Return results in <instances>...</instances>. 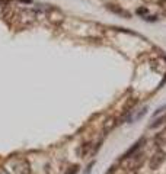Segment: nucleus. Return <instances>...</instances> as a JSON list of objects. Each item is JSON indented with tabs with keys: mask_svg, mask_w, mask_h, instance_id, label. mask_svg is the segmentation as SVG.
<instances>
[{
	"mask_svg": "<svg viewBox=\"0 0 166 174\" xmlns=\"http://www.w3.org/2000/svg\"><path fill=\"white\" fill-rule=\"evenodd\" d=\"M93 164H95V161H92V162H90V164H89V167H88V170L85 171V174H89V173H90V170H92V167H93Z\"/></svg>",
	"mask_w": 166,
	"mask_h": 174,
	"instance_id": "obj_11",
	"label": "nucleus"
},
{
	"mask_svg": "<svg viewBox=\"0 0 166 174\" xmlns=\"http://www.w3.org/2000/svg\"><path fill=\"white\" fill-rule=\"evenodd\" d=\"M13 168L18 174H29L31 173V168H29V164L25 161V160H16L15 164H13Z\"/></svg>",
	"mask_w": 166,
	"mask_h": 174,
	"instance_id": "obj_2",
	"label": "nucleus"
},
{
	"mask_svg": "<svg viewBox=\"0 0 166 174\" xmlns=\"http://www.w3.org/2000/svg\"><path fill=\"white\" fill-rule=\"evenodd\" d=\"M73 173H77V167H73V170H70L68 173H66V174H73Z\"/></svg>",
	"mask_w": 166,
	"mask_h": 174,
	"instance_id": "obj_12",
	"label": "nucleus"
},
{
	"mask_svg": "<svg viewBox=\"0 0 166 174\" xmlns=\"http://www.w3.org/2000/svg\"><path fill=\"white\" fill-rule=\"evenodd\" d=\"M165 158H166L165 151H162V149H159L158 153H154V154H153V157L150 158L149 167L152 168V170H156L158 167H160V166H162V162L165 161Z\"/></svg>",
	"mask_w": 166,
	"mask_h": 174,
	"instance_id": "obj_1",
	"label": "nucleus"
},
{
	"mask_svg": "<svg viewBox=\"0 0 166 174\" xmlns=\"http://www.w3.org/2000/svg\"><path fill=\"white\" fill-rule=\"evenodd\" d=\"M114 126H115V119L114 118H112V119H108L107 123H105V132H108L109 129H112Z\"/></svg>",
	"mask_w": 166,
	"mask_h": 174,
	"instance_id": "obj_6",
	"label": "nucleus"
},
{
	"mask_svg": "<svg viewBox=\"0 0 166 174\" xmlns=\"http://www.w3.org/2000/svg\"><path fill=\"white\" fill-rule=\"evenodd\" d=\"M143 142H144V139H140V141H137L136 144L133 145L131 148L128 149L127 153H125V154H124V155H123V157H121V160H123V158H127V157H130V155H133V154H136L137 151H138V149L141 148V144H143Z\"/></svg>",
	"mask_w": 166,
	"mask_h": 174,
	"instance_id": "obj_3",
	"label": "nucleus"
},
{
	"mask_svg": "<svg viewBox=\"0 0 166 174\" xmlns=\"http://www.w3.org/2000/svg\"><path fill=\"white\" fill-rule=\"evenodd\" d=\"M166 122V115L165 116H162V118H159V119H156L152 125H150V128L153 129V128H158V126H160V125H163V123Z\"/></svg>",
	"mask_w": 166,
	"mask_h": 174,
	"instance_id": "obj_5",
	"label": "nucleus"
},
{
	"mask_svg": "<svg viewBox=\"0 0 166 174\" xmlns=\"http://www.w3.org/2000/svg\"><path fill=\"white\" fill-rule=\"evenodd\" d=\"M143 19H144V21H149V22H154L156 19H158V16H147V17L144 16Z\"/></svg>",
	"mask_w": 166,
	"mask_h": 174,
	"instance_id": "obj_10",
	"label": "nucleus"
},
{
	"mask_svg": "<svg viewBox=\"0 0 166 174\" xmlns=\"http://www.w3.org/2000/svg\"><path fill=\"white\" fill-rule=\"evenodd\" d=\"M108 9H109L111 12L118 13V15H124L125 17H130V13H127L125 10H123V9H117V7H114V6H108Z\"/></svg>",
	"mask_w": 166,
	"mask_h": 174,
	"instance_id": "obj_4",
	"label": "nucleus"
},
{
	"mask_svg": "<svg viewBox=\"0 0 166 174\" xmlns=\"http://www.w3.org/2000/svg\"><path fill=\"white\" fill-rule=\"evenodd\" d=\"M165 141H166V131H163V132H160V134L156 136V142L160 144V142H165Z\"/></svg>",
	"mask_w": 166,
	"mask_h": 174,
	"instance_id": "obj_7",
	"label": "nucleus"
},
{
	"mask_svg": "<svg viewBox=\"0 0 166 174\" xmlns=\"http://www.w3.org/2000/svg\"><path fill=\"white\" fill-rule=\"evenodd\" d=\"M137 13H138V15H147V9L146 7H140V9H137Z\"/></svg>",
	"mask_w": 166,
	"mask_h": 174,
	"instance_id": "obj_9",
	"label": "nucleus"
},
{
	"mask_svg": "<svg viewBox=\"0 0 166 174\" xmlns=\"http://www.w3.org/2000/svg\"><path fill=\"white\" fill-rule=\"evenodd\" d=\"M165 111H166V105H165V106H162V107H159L158 111H156V112H154V113H153V116H158V115H160V113H163V112H165Z\"/></svg>",
	"mask_w": 166,
	"mask_h": 174,
	"instance_id": "obj_8",
	"label": "nucleus"
},
{
	"mask_svg": "<svg viewBox=\"0 0 166 174\" xmlns=\"http://www.w3.org/2000/svg\"><path fill=\"white\" fill-rule=\"evenodd\" d=\"M21 2H23V3H31L32 0H21Z\"/></svg>",
	"mask_w": 166,
	"mask_h": 174,
	"instance_id": "obj_13",
	"label": "nucleus"
}]
</instances>
